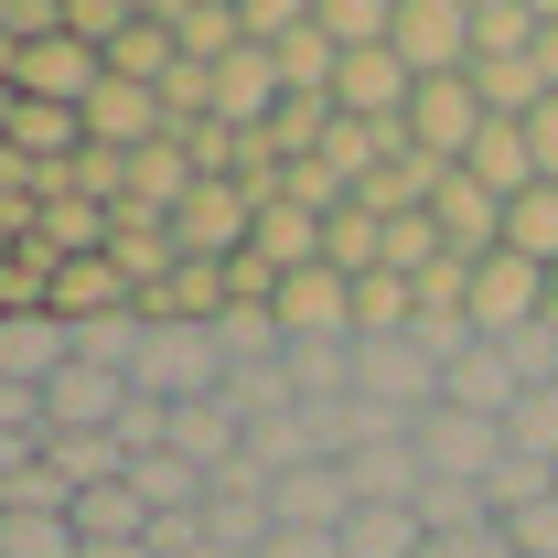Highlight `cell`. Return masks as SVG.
<instances>
[{
  "label": "cell",
  "mask_w": 558,
  "mask_h": 558,
  "mask_svg": "<svg viewBox=\"0 0 558 558\" xmlns=\"http://www.w3.org/2000/svg\"><path fill=\"white\" fill-rule=\"evenodd\" d=\"M505 247H515L526 269L558 279V183H537V194H515V205H505Z\"/></svg>",
  "instance_id": "obj_23"
},
{
  "label": "cell",
  "mask_w": 558,
  "mask_h": 558,
  "mask_svg": "<svg viewBox=\"0 0 558 558\" xmlns=\"http://www.w3.org/2000/svg\"><path fill=\"white\" fill-rule=\"evenodd\" d=\"M130 22H140V0H65V33H75V44H97V54H108Z\"/></svg>",
  "instance_id": "obj_27"
},
{
  "label": "cell",
  "mask_w": 558,
  "mask_h": 558,
  "mask_svg": "<svg viewBox=\"0 0 558 558\" xmlns=\"http://www.w3.org/2000/svg\"><path fill=\"white\" fill-rule=\"evenodd\" d=\"M119 418H130V376L65 365V376L44 387V429H54V440H119Z\"/></svg>",
  "instance_id": "obj_7"
},
{
  "label": "cell",
  "mask_w": 558,
  "mask_h": 558,
  "mask_svg": "<svg viewBox=\"0 0 558 558\" xmlns=\"http://www.w3.org/2000/svg\"><path fill=\"white\" fill-rule=\"evenodd\" d=\"M65 365H75V333L54 312H0V376L11 387H54Z\"/></svg>",
  "instance_id": "obj_12"
},
{
  "label": "cell",
  "mask_w": 558,
  "mask_h": 558,
  "mask_svg": "<svg viewBox=\"0 0 558 558\" xmlns=\"http://www.w3.org/2000/svg\"><path fill=\"white\" fill-rule=\"evenodd\" d=\"M429 226H440V247H451V258H473V269H484V258H505V205H494L473 172H440Z\"/></svg>",
  "instance_id": "obj_9"
},
{
  "label": "cell",
  "mask_w": 558,
  "mask_h": 558,
  "mask_svg": "<svg viewBox=\"0 0 558 558\" xmlns=\"http://www.w3.org/2000/svg\"><path fill=\"white\" fill-rule=\"evenodd\" d=\"M473 183H484L494 205H515V194H537V150H526V130L515 119H494L484 140H473V161H462Z\"/></svg>",
  "instance_id": "obj_18"
},
{
  "label": "cell",
  "mask_w": 558,
  "mask_h": 558,
  "mask_svg": "<svg viewBox=\"0 0 558 558\" xmlns=\"http://www.w3.org/2000/svg\"><path fill=\"white\" fill-rule=\"evenodd\" d=\"M418 548H429L418 505H354L344 515V558H418Z\"/></svg>",
  "instance_id": "obj_22"
},
{
  "label": "cell",
  "mask_w": 558,
  "mask_h": 558,
  "mask_svg": "<svg viewBox=\"0 0 558 558\" xmlns=\"http://www.w3.org/2000/svg\"><path fill=\"white\" fill-rule=\"evenodd\" d=\"M130 494L150 505V526H161V515H205L215 473H194L183 451H150V462H130Z\"/></svg>",
  "instance_id": "obj_19"
},
{
  "label": "cell",
  "mask_w": 558,
  "mask_h": 558,
  "mask_svg": "<svg viewBox=\"0 0 558 558\" xmlns=\"http://www.w3.org/2000/svg\"><path fill=\"white\" fill-rule=\"evenodd\" d=\"M11 86H22L33 108H75V119H86V97L108 86V54H97V44H75V33H44V44H22V54H11Z\"/></svg>",
  "instance_id": "obj_4"
},
{
  "label": "cell",
  "mask_w": 558,
  "mask_h": 558,
  "mask_svg": "<svg viewBox=\"0 0 558 558\" xmlns=\"http://www.w3.org/2000/svg\"><path fill=\"white\" fill-rule=\"evenodd\" d=\"M398 65L418 86H440V75H473V0H398Z\"/></svg>",
  "instance_id": "obj_2"
},
{
  "label": "cell",
  "mask_w": 558,
  "mask_h": 558,
  "mask_svg": "<svg viewBox=\"0 0 558 558\" xmlns=\"http://www.w3.org/2000/svg\"><path fill=\"white\" fill-rule=\"evenodd\" d=\"M269 312L290 344H354V279L344 269H290Z\"/></svg>",
  "instance_id": "obj_6"
},
{
  "label": "cell",
  "mask_w": 558,
  "mask_h": 558,
  "mask_svg": "<svg viewBox=\"0 0 558 558\" xmlns=\"http://www.w3.org/2000/svg\"><path fill=\"white\" fill-rule=\"evenodd\" d=\"M226 344H215V323H150V344H140L130 387L140 398H161V409H205V398H226Z\"/></svg>",
  "instance_id": "obj_1"
},
{
  "label": "cell",
  "mask_w": 558,
  "mask_h": 558,
  "mask_svg": "<svg viewBox=\"0 0 558 558\" xmlns=\"http://www.w3.org/2000/svg\"><path fill=\"white\" fill-rule=\"evenodd\" d=\"M323 226H333V215H312L301 205V194H269V205H258V236H247V258H258V269H323Z\"/></svg>",
  "instance_id": "obj_13"
},
{
  "label": "cell",
  "mask_w": 558,
  "mask_h": 558,
  "mask_svg": "<svg viewBox=\"0 0 558 558\" xmlns=\"http://www.w3.org/2000/svg\"><path fill=\"white\" fill-rule=\"evenodd\" d=\"M484 130H494V108L473 97V75H440V86H418V97H409V150H418V161H440V172H462Z\"/></svg>",
  "instance_id": "obj_3"
},
{
  "label": "cell",
  "mask_w": 558,
  "mask_h": 558,
  "mask_svg": "<svg viewBox=\"0 0 558 558\" xmlns=\"http://www.w3.org/2000/svg\"><path fill=\"white\" fill-rule=\"evenodd\" d=\"M258 558H344V537H301V526H279Z\"/></svg>",
  "instance_id": "obj_31"
},
{
  "label": "cell",
  "mask_w": 558,
  "mask_h": 558,
  "mask_svg": "<svg viewBox=\"0 0 558 558\" xmlns=\"http://www.w3.org/2000/svg\"><path fill=\"white\" fill-rule=\"evenodd\" d=\"M140 344H150V312H108V323H86V333H75V365H97V376H130Z\"/></svg>",
  "instance_id": "obj_24"
},
{
  "label": "cell",
  "mask_w": 558,
  "mask_h": 558,
  "mask_svg": "<svg viewBox=\"0 0 558 558\" xmlns=\"http://www.w3.org/2000/svg\"><path fill=\"white\" fill-rule=\"evenodd\" d=\"M526 323H548V269H526V258L505 247V258L473 269V333H484V344H515Z\"/></svg>",
  "instance_id": "obj_5"
},
{
  "label": "cell",
  "mask_w": 558,
  "mask_h": 558,
  "mask_svg": "<svg viewBox=\"0 0 558 558\" xmlns=\"http://www.w3.org/2000/svg\"><path fill=\"white\" fill-rule=\"evenodd\" d=\"M33 183H44V172H33V161L0 140V205H33Z\"/></svg>",
  "instance_id": "obj_32"
},
{
  "label": "cell",
  "mask_w": 558,
  "mask_h": 558,
  "mask_svg": "<svg viewBox=\"0 0 558 558\" xmlns=\"http://www.w3.org/2000/svg\"><path fill=\"white\" fill-rule=\"evenodd\" d=\"M108 75H119V86H150V97H161V86L183 75V44H172L161 0H140V22L119 33V44H108Z\"/></svg>",
  "instance_id": "obj_17"
},
{
  "label": "cell",
  "mask_w": 558,
  "mask_h": 558,
  "mask_svg": "<svg viewBox=\"0 0 558 558\" xmlns=\"http://www.w3.org/2000/svg\"><path fill=\"white\" fill-rule=\"evenodd\" d=\"M86 558H150V537H140V548H86Z\"/></svg>",
  "instance_id": "obj_33"
},
{
  "label": "cell",
  "mask_w": 558,
  "mask_h": 558,
  "mask_svg": "<svg viewBox=\"0 0 558 558\" xmlns=\"http://www.w3.org/2000/svg\"><path fill=\"white\" fill-rule=\"evenodd\" d=\"M526 130V150H537V183H558V97L537 108V119H515Z\"/></svg>",
  "instance_id": "obj_30"
},
{
  "label": "cell",
  "mask_w": 558,
  "mask_h": 558,
  "mask_svg": "<svg viewBox=\"0 0 558 558\" xmlns=\"http://www.w3.org/2000/svg\"><path fill=\"white\" fill-rule=\"evenodd\" d=\"M418 558H515V548H505V526H462V537H429Z\"/></svg>",
  "instance_id": "obj_29"
},
{
  "label": "cell",
  "mask_w": 558,
  "mask_h": 558,
  "mask_svg": "<svg viewBox=\"0 0 558 558\" xmlns=\"http://www.w3.org/2000/svg\"><path fill=\"white\" fill-rule=\"evenodd\" d=\"M279 119V54H258V44H236L226 65H215V130L258 140Z\"/></svg>",
  "instance_id": "obj_10"
},
{
  "label": "cell",
  "mask_w": 558,
  "mask_h": 558,
  "mask_svg": "<svg viewBox=\"0 0 558 558\" xmlns=\"http://www.w3.org/2000/svg\"><path fill=\"white\" fill-rule=\"evenodd\" d=\"M65 333H86V323H108V312H140V290L119 279V258H65L54 269V301H44Z\"/></svg>",
  "instance_id": "obj_15"
},
{
  "label": "cell",
  "mask_w": 558,
  "mask_h": 558,
  "mask_svg": "<svg viewBox=\"0 0 558 558\" xmlns=\"http://www.w3.org/2000/svg\"><path fill=\"white\" fill-rule=\"evenodd\" d=\"M473 97L494 119H537L548 108V75H537V54H473Z\"/></svg>",
  "instance_id": "obj_21"
},
{
  "label": "cell",
  "mask_w": 558,
  "mask_h": 558,
  "mask_svg": "<svg viewBox=\"0 0 558 558\" xmlns=\"http://www.w3.org/2000/svg\"><path fill=\"white\" fill-rule=\"evenodd\" d=\"M0 558H86L65 515H0Z\"/></svg>",
  "instance_id": "obj_26"
},
{
  "label": "cell",
  "mask_w": 558,
  "mask_h": 558,
  "mask_svg": "<svg viewBox=\"0 0 558 558\" xmlns=\"http://www.w3.org/2000/svg\"><path fill=\"white\" fill-rule=\"evenodd\" d=\"M108 258H119V279H130L140 301H150L161 279L183 269V247H172V215H150V205H119V236H108Z\"/></svg>",
  "instance_id": "obj_16"
},
{
  "label": "cell",
  "mask_w": 558,
  "mask_h": 558,
  "mask_svg": "<svg viewBox=\"0 0 558 558\" xmlns=\"http://www.w3.org/2000/svg\"><path fill=\"white\" fill-rule=\"evenodd\" d=\"M86 140H97V150H150V140H172V108H161L150 86H119V75H108V86L86 97Z\"/></svg>",
  "instance_id": "obj_14"
},
{
  "label": "cell",
  "mask_w": 558,
  "mask_h": 558,
  "mask_svg": "<svg viewBox=\"0 0 558 558\" xmlns=\"http://www.w3.org/2000/svg\"><path fill=\"white\" fill-rule=\"evenodd\" d=\"M505 548H515V558H558V494L526 505V515H505Z\"/></svg>",
  "instance_id": "obj_28"
},
{
  "label": "cell",
  "mask_w": 558,
  "mask_h": 558,
  "mask_svg": "<svg viewBox=\"0 0 558 558\" xmlns=\"http://www.w3.org/2000/svg\"><path fill=\"white\" fill-rule=\"evenodd\" d=\"M505 451H526V462H548V473H558V387H526V398H515Z\"/></svg>",
  "instance_id": "obj_25"
},
{
  "label": "cell",
  "mask_w": 558,
  "mask_h": 558,
  "mask_svg": "<svg viewBox=\"0 0 558 558\" xmlns=\"http://www.w3.org/2000/svg\"><path fill=\"white\" fill-rule=\"evenodd\" d=\"M226 301H236V290H226V269H205V258H183V269L161 279V290H150L140 312H150V323H226Z\"/></svg>",
  "instance_id": "obj_20"
},
{
  "label": "cell",
  "mask_w": 558,
  "mask_h": 558,
  "mask_svg": "<svg viewBox=\"0 0 558 558\" xmlns=\"http://www.w3.org/2000/svg\"><path fill=\"white\" fill-rule=\"evenodd\" d=\"M515 398H526V376H515V354L505 344H473L462 365H440V409H462V418H515Z\"/></svg>",
  "instance_id": "obj_11"
},
{
  "label": "cell",
  "mask_w": 558,
  "mask_h": 558,
  "mask_svg": "<svg viewBox=\"0 0 558 558\" xmlns=\"http://www.w3.org/2000/svg\"><path fill=\"white\" fill-rule=\"evenodd\" d=\"M418 462H429V484H494L505 429L494 418H462V409H429L418 418Z\"/></svg>",
  "instance_id": "obj_8"
}]
</instances>
